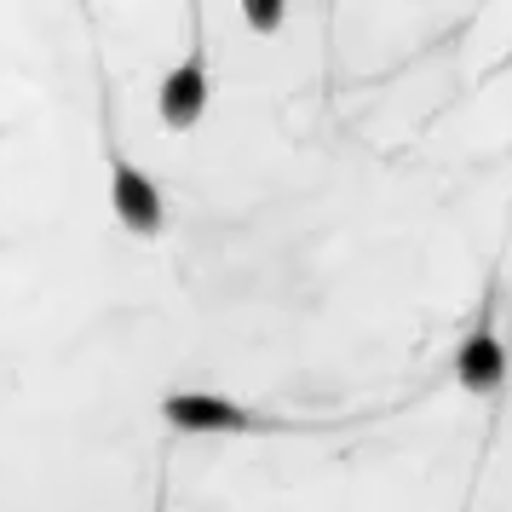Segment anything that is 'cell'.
<instances>
[{
    "label": "cell",
    "mask_w": 512,
    "mask_h": 512,
    "mask_svg": "<svg viewBox=\"0 0 512 512\" xmlns=\"http://www.w3.org/2000/svg\"><path fill=\"white\" fill-rule=\"evenodd\" d=\"M110 202H116V219L133 236L162 231V190L150 185V173H139L121 150H110Z\"/></svg>",
    "instance_id": "1"
},
{
    "label": "cell",
    "mask_w": 512,
    "mask_h": 512,
    "mask_svg": "<svg viewBox=\"0 0 512 512\" xmlns=\"http://www.w3.org/2000/svg\"><path fill=\"white\" fill-rule=\"evenodd\" d=\"M202 110H208V64H202V52H190L162 81V121L173 133H190L202 121Z\"/></svg>",
    "instance_id": "2"
},
{
    "label": "cell",
    "mask_w": 512,
    "mask_h": 512,
    "mask_svg": "<svg viewBox=\"0 0 512 512\" xmlns=\"http://www.w3.org/2000/svg\"><path fill=\"white\" fill-rule=\"evenodd\" d=\"M162 415L179 432H248L254 426L248 409H236L231 397H213V392H173L162 403Z\"/></svg>",
    "instance_id": "3"
},
{
    "label": "cell",
    "mask_w": 512,
    "mask_h": 512,
    "mask_svg": "<svg viewBox=\"0 0 512 512\" xmlns=\"http://www.w3.org/2000/svg\"><path fill=\"white\" fill-rule=\"evenodd\" d=\"M455 374H461V386L466 392H478V397H489V392H501V380H507V346L495 340V328H472L461 340V351H455Z\"/></svg>",
    "instance_id": "4"
},
{
    "label": "cell",
    "mask_w": 512,
    "mask_h": 512,
    "mask_svg": "<svg viewBox=\"0 0 512 512\" xmlns=\"http://www.w3.org/2000/svg\"><path fill=\"white\" fill-rule=\"evenodd\" d=\"M282 12H288V0H242V18H248L254 35H277Z\"/></svg>",
    "instance_id": "5"
}]
</instances>
